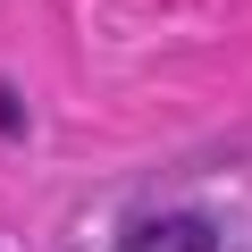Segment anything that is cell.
<instances>
[{
	"instance_id": "2",
	"label": "cell",
	"mask_w": 252,
	"mask_h": 252,
	"mask_svg": "<svg viewBox=\"0 0 252 252\" xmlns=\"http://www.w3.org/2000/svg\"><path fill=\"white\" fill-rule=\"evenodd\" d=\"M17 126H26V109H17V93H9V84H0V135H17Z\"/></svg>"
},
{
	"instance_id": "1",
	"label": "cell",
	"mask_w": 252,
	"mask_h": 252,
	"mask_svg": "<svg viewBox=\"0 0 252 252\" xmlns=\"http://www.w3.org/2000/svg\"><path fill=\"white\" fill-rule=\"evenodd\" d=\"M118 252H219V227L168 210V219H143L135 235H118Z\"/></svg>"
}]
</instances>
